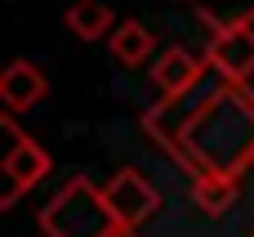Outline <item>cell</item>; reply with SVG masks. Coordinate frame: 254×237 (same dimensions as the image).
<instances>
[{
	"mask_svg": "<svg viewBox=\"0 0 254 237\" xmlns=\"http://www.w3.org/2000/svg\"><path fill=\"white\" fill-rule=\"evenodd\" d=\"M179 166L201 175H228L237 179L254 161V94L246 85L219 81L214 94H196V103L179 117V125L161 139Z\"/></svg>",
	"mask_w": 254,
	"mask_h": 237,
	"instance_id": "6da1fadb",
	"label": "cell"
},
{
	"mask_svg": "<svg viewBox=\"0 0 254 237\" xmlns=\"http://www.w3.org/2000/svg\"><path fill=\"white\" fill-rule=\"evenodd\" d=\"M112 229H116V220L107 211V197L89 175H71L40 211L45 237H107Z\"/></svg>",
	"mask_w": 254,
	"mask_h": 237,
	"instance_id": "7a4b0ae2",
	"label": "cell"
},
{
	"mask_svg": "<svg viewBox=\"0 0 254 237\" xmlns=\"http://www.w3.org/2000/svg\"><path fill=\"white\" fill-rule=\"evenodd\" d=\"M0 125L9 130V152H4V179H9V188H4V197H0V206L9 211L27 188H36V184L54 170V161H49V152H45L13 117H4Z\"/></svg>",
	"mask_w": 254,
	"mask_h": 237,
	"instance_id": "3957f363",
	"label": "cell"
},
{
	"mask_svg": "<svg viewBox=\"0 0 254 237\" xmlns=\"http://www.w3.org/2000/svg\"><path fill=\"white\" fill-rule=\"evenodd\" d=\"M103 197H107V211H112L116 229H138L143 220H152V215L161 211V193H156V184L143 179L134 166L116 170L112 184L103 188Z\"/></svg>",
	"mask_w": 254,
	"mask_h": 237,
	"instance_id": "277c9868",
	"label": "cell"
},
{
	"mask_svg": "<svg viewBox=\"0 0 254 237\" xmlns=\"http://www.w3.org/2000/svg\"><path fill=\"white\" fill-rule=\"evenodd\" d=\"M205 63L219 81L228 85H246L254 76V22H237V27H223L210 36V49H205Z\"/></svg>",
	"mask_w": 254,
	"mask_h": 237,
	"instance_id": "5b68a950",
	"label": "cell"
},
{
	"mask_svg": "<svg viewBox=\"0 0 254 237\" xmlns=\"http://www.w3.org/2000/svg\"><path fill=\"white\" fill-rule=\"evenodd\" d=\"M205 67H210V63H205V58H196L192 49L170 45V49H161V54H156V63H152V81H156L161 99H179V94L201 90Z\"/></svg>",
	"mask_w": 254,
	"mask_h": 237,
	"instance_id": "8992f818",
	"label": "cell"
},
{
	"mask_svg": "<svg viewBox=\"0 0 254 237\" xmlns=\"http://www.w3.org/2000/svg\"><path fill=\"white\" fill-rule=\"evenodd\" d=\"M45 94H49V76H45L36 63L13 58V63L0 72V103H4V112H9V117H13V112L36 108Z\"/></svg>",
	"mask_w": 254,
	"mask_h": 237,
	"instance_id": "52a82bcc",
	"label": "cell"
},
{
	"mask_svg": "<svg viewBox=\"0 0 254 237\" xmlns=\"http://www.w3.org/2000/svg\"><path fill=\"white\" fill-rule=\"evenodd\" d=\"M107 49L116 54V63L121 67H143V63H156L152 54H156V36L143 27V22H134V18H125L112 36H107Z\"/></svg>",
	"mask_w": 254,
	"mask_h": 237,
	"instance_id": "ba28073f",
	"label": "cell"
},
{
	"mask_svg": "<svg viewBox=\"0 0 254 237\" xmlns=\"http://www.w3.org/2000/svg\"><path fill=\"white\" fill-rule=\"evenodd\" d=\"M121 22H116V13L103 4V0H76L71 9H67V31L71 36H80V40H103V36H112Z\"/></svg>",
	"mask_w": 254,
	"mask_h": 237,
	"instance_id": "9c48e42d",
	"label": "cell"
},
{
	"mask_svg": "<svg viewBox=\"0 0 254 237\" xmlns=\"http://www.w3.org/2000/svg\"><path fill=\"white\" fill-rule=\"evenodd\" d=\"M192 197H196V206L205 215H223L237 202V179H228V175H201V179H192Z\"/></svg>",
	"mask_w": 254,
	"mask_h": 237,
	"instance_id": "30bf717a",
	"label": "cell"
},
{
	"mask_svg": "<svg viewBox=\"0 0 254 237\" xmlns=\"http://www.w3.org/2000/svg\"><path fill=\"white\" fill-rule=\"evenodd\" d=\"M107 237H143V233H138V229H112Z\"/></svg>",
	"mask_w": 254,
	"mask_h": 237,
	"instance_id": "8fae6325",
	"label": "cell"
},
{
	"mask_svg": "<svg viewBox=\"0 0 254 237\" xmlns=\"http://www.w3.org/2000/svg\"><path fill=\"white\" fill-rule=\"evenodd\" d=\"M250 237H254V233H250Z\"/></svg>",
	"mask_w": 254,
	"mask_h": 237,
	"instance_id": "7c38bea8",
	"label": "cell"
}]
</instances>
